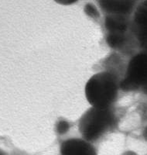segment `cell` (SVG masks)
Segmentation results:
<instances>
[{
    "instance_id": "obj_9",
    "label": "cell",
    "mask_w": 147,
    "mask_h": 155,
    "mask_svg": "<svg viewBox=\"0 0 147 155\" xmlns=\"http://www.w3.org/2000/svg\"><path fill=\"white\" fill-rule=\"evenodd\" d=\"M69 129H70V125H69L68 122L64 121V120H61L57 124L56 130L60 135H64V134H66L69 130Z\"/></svg>"
},
{
    "instance_id": "obj_2",
    "label": "cell",
    "mask_w": 147,
    "mask_h": 155,
    "mask_svg": "<svg viewBox=\"0 0 147 155\" xmlns=\"http://www.w3.org/2000/svg\"><path fill=\"white\" fill-rule=\"evenodd\" d=\"M115 116L110 108L92 106L80 119L79 131L91 143L100 140L113 128Z\"/></svg>"
},
{
    "instance_id": "obj_6",
    "label": "cell",
    "mask_w": 147,
    "mask_h": 155,
    "mask_svg": "<svg viewBox=\"0 0 147 155\" xmlns=\"http://www.w3.org/2000/svg\"><path fill=\"white\" fill-rule=\"evenodd\" d=\"M133 0H98L101 7L109 15L128 13L132 7Z\"/></svg>"
},
{
    "instance_id": "obj_3",
    "label": "cell",
    "mask_w": 147,
    "mask_h": 155,
    "mask_svg": "<svg viewBox=\"0 0 147 155\" xmlns=\"http://www.w3.org/2000/svg\"><path fill=\"white\" fill-rule=\"evenodd\" d=\"M147 84V54H139L129 62L126 75L120 84L122 89L131 91Z\"/></svg>"
},
{
    "instance_id": "obj_11",
    "label": "cell",
    "mask_w": 147,
    "mask_h": 155,
    "mask_svg": "<svg viewBox=\"0 0 147 155\" xmlns=\"http://www.w3.org/2000/svg\"><path fill=\"white\" fill-rule=\"evenodd\" d=\"M55 1L62 5H70V4L77 2V0H55Z\"/></svg>"
},
{
    "instance_id": "obj_4",
    "label": "cell",
    "mask_w": 147,
    "mask_h": 155,
    "mask_svg": "<svg viewBox=\"0 0 147 155\" xmlns=\"http://www.w3.org/2000/svg\"><path fill=\"white\" fill-rule=\"evenodd\" d=\"M60 155H98L92 143L84 138H70L60 145Z\"/></svg>"
},
{
    "instance_id": "obj_13",
    "label": "cell",
    "mask_w": 147,
    "mask_h": 155,
    "mask_svg": "<svg viewBox=\"0 0 147 155\" xmlns=\"http://www.w3.org/2000/svg\"><path fill=\"white\" fill-rule=\"evenodd\" d=\"M143 136H144V137H145V139L147 140V127H146V128H145V130H144Z\"/></svg>"
},
{
    "instance_id": "obj_7",
    "label": "cell",
    "mask_w": 147,
    "mask_h": 155,
    "mask_svg": "<svg viewBox=\"0 0 147 155\" xmlns=\"http://www.w3.org/2000/svg\"><path fill=\"white\" fill-rule=\"evenodd\" d=\"M105 27L109 34H125L127 30V22L122 15H109L105 19Z\"/></svg>"
},
{
    "instance_id": "obj_8",
    "label": "cell",
    "mask_w": 147,
    "mask_h": 155,
    "mask_svg": "<svg viewBox=\"0 0 147 155\" xmlns=\"http://www.w3.org/2000/svg\"><path fill=\"white\" fill-rule=\"evenodd\" d=\"M125 41V34H108L107 43L112 48H120Z\"/></svg>"
},
{
    "instance_id": "obj_1",
    "label": "cell",
    "mask_w": 147,
    "mask_h": 155,
    "mask_svg": "<svg viewBox=\"0 0 147 155\" xmlns=\"http://www.w3.org/2000/svg\"><path fill=\"white\" fill-rule=\"evenodd\" d=\"M118 95L117 78L110 72L93 75L85 86V95L92 106L110 108Z\"/></svg>"
},
{
    "instance_id": "obj_5",
    "label": "cell",
    "mask_w": 147,
    "mask_h": 155,
    "mask_svg": "<svg viewBox=\"0 0 147 155\" xmlns=\"http://www.w3.org/2000/svg\"><path fill=\"white\" fill-rule=\"evenodd\" d=\"M135 24L140 43L147 48V0L137 9L135 13Z\"/></svg>"
},
{
    "instance_id": "obj_12",
    "label": "cell",
    "mask_w": 147,
    "mask_h": 155,
    "mask_svg": "<svg viewBox=\"0 0 147 155\" xmlns=\"http://www.w3.org/2000/svg\"><path fill=\"white\" fill-rule=\"evenodd\" d=\"M122 155H137L136 153H135L134 152H132V151H127L126 153H123Z\"/></svg>"
},
{
    "instance_id": "obj_10",
    "label": "cell",
    "mask_w": 147,
    "mask_h": 155,
    "mask_svg": "<svg viewBox=\"0 0 147 155\" xmlns=\"http://www.w3.org/2000/svg\"><path fill=\"white\" fill-rule=\"evenodd\" d=\"M85 12L88 16H91V17H97L98 16H99V13H98L97 9L91 4H88L86 5Z\"/></svg>"
}]
</instances>
